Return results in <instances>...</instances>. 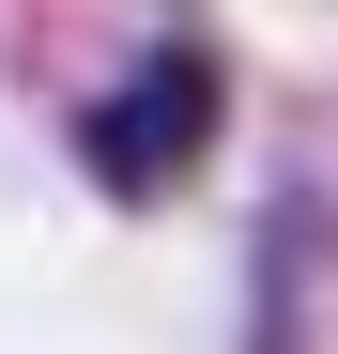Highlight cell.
I'll use <instances>...</instances> for the list:
<instances>
[{
  "mask_svg": "<svg viewBox=\"0 0 338 354\" xmlns=\"http://www.w3.org/2000/svg\"><path fill=\"white\" fill-rule=\"evenodd\" d=\"M200 154H215V46H200V31H169L154 62L123 77V93H92V124H77V169H92L108 201H169Z\"/></svg>",
  "mask_w": 338,
  "mask_h": 354,
  "instance_id": "6da1fadb",
  "label": "cell"
}]
</instances>
